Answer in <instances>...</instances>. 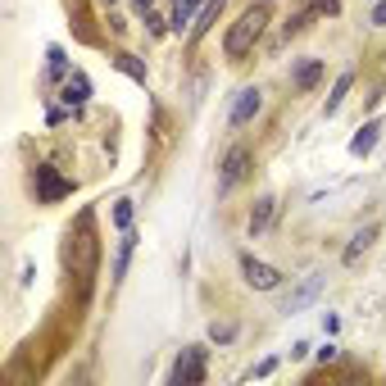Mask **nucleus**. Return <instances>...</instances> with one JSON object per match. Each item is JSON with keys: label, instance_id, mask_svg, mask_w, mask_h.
<instances>
[{"label": "nucleus", "instance_id": "1", "mask_svg": "<svg viewBox=\"0 0 386 386\" xmlns=\"http://www.w3.org/2000/svg\"><path fill=\"white\" fill-rule=\"evenodd\" d=\"M68 264H73V273H78L82 295H86V286H91V278H96V236H91V214H82L78 236L68 241Z\"/></svg>", "mask_w": 386, "mask_h": 386}, {"label": "nucleus", "instance_id": "2", "mask_svg": "<svg viewBox=\"0 0 386 386\" xmlns=\"http://www.w3.org/2000/svg\"><path fill=\"white\" fill-rule=\"evenodd\" d=\"M264 23H268V9H264V5H250V9H245V14L236 19V28L228 32V46H223L228 59H241L245 51H250V46L259 41V32H264Z\"/></svg>", "mask_w": 386, "mask_h": 386}, {"label": "nucleus", "instance_id": "3", "mask_svg": "<svg viewBox=\"0 0 386 386\" xmlns=\"http://www.w3.org/2000/svg\"><path fill=\"white\" fill-rule=\"evenodd\" d=\"M245 173H250V151H245V146H232L228 159H223V173H218V191H232L236 182H245Z\"/></svg>", "mask_w": 386, "mask_h": 386}, {"label": "nucleus", "instance_id": "4", "mask_svg": "<svg viewBox=\"0 0 386 386\" xmlns=\"http://www.w3.org/2000/svg\"><path fill=\"white\" fill-rule=\"evenodd\" d=\"M200 377H205V350H186L178 364H173V372H168L173 386H191V382H200Z\"/></svg>", "mask_w": 386, "mask_h": 386}, {"label": "nucleus", "instance_id": "5", "mask_svg": "<svg viewBox=\"0 0 386 386\" xmlns=\"http://www.w3.org/2000/svg\"><path fill=\"white\" fill-rule=\"evenodd\" d=\"M73 191V182H64V178H59V173L51 168V164H41V168H36V195H41V200L46 205H55V200H64V195Z\"/></svg>", "mask_w": 386, "mask_h": 386}, {"label": "nucleus", "instance_id": "6", "mask_svg": "<svg viewBox=\"0 0 386 386\" xmlns=\"http://www.w3.org/2000/svg\"><path fill=\"white\" fill-rule=\"evenodd\" d=\"M318 291H322V273H309V278H305V282L291 291V300H286V309H282V314H300V309H309Z\"/></svg>", "mask_w": 386, "mask_h": 386}, {"label": "nucleus", "instance_id": "7", "mask_svg": "<svg viewBox=\"0 0 386 386\" xmlns=\"http://www.w3.org/2000/svg\"><path fill=\"white\" fill-rule=\"evenodd\" d=\"M241 273H245V282H250V286H259V291H273V286H278V268L259 264V259H250V255L241 259Z\"/></svg>", "mask_w": 386, "mask_h": 386}, {"label": "nucleus", "instance_id": "8", "mask_svg": "<svg viewBox=\"0 0 386 386\" xmlns=\"http://www.w3.org/2000/svg\"><path fill=\"white\" fill-rule=\"evenodd\" d=\"M259 86H245L241 91V101H236V109H232V128H245V123H250L255 114H259Z\"/></svg>", "mask_w": 386, "mask_h": 386}, {"label": "nucleus", "instance_id": "9", "mask_svg": "<svg viewBox=\"0 0 386 386\" xmlns=\"http://www.w3.org/2000/svg\"><path fill=\"white\" fill-rule=\"evenodd\" d=\"M318 78H322V64H318V59H300V64L291 68V86H295V91H314Z\"/></svg>", "mask_w": 386, "mask_h": 386}, {"label": "nucleus", "instance_id": "10", "mask_svg": "<svg viewBox=\"0 0 386 386\" xmlns=\"http://www.w3.org/2000/svg\"><path fill=\"white\" fill-rule=\"evenodd\" d=\"M273 209H278V200H273V195L255 200V209H250V232H264V228H268V223H273Z\"/></svg>", "mask_w": 386, "mask_h": 386}, {"label": "nucleus", "instance_id": "11", "mask_svg": "<svg viewBox=\"0 0 386 386\" xmlns=\"http://www.w3.org/2000/svg\"><path fill=\"white\" fill-rule=\"evenodd\" d=\"M86 96H91V82H86L82 73H73V78L64 82V105H82Z\"/></svg>", "mask_w": 386, "mask_h": 386}, {"label": "nucleus", "instance_id": "12", "mask_svg": "<svg viewBox=\"0 0 386 386\" xmlns=\"http://www.w3.org/2000/svg\"><path fill=\"white\" fill-rule=\"evenodd\" d=\"M372 236H377V228H372V223H368V228H359V232H355L350 250H345V264H359V255H364L368 245H372Z\"/></svg>", "mask_w": 386, "mask_h": 386}, {"label": "nucleus", "instance_id": "13", "mask_svg": "<svg viewBox=\"0 0 386 386\" xmlns=\"http://www.w3.org/2000/svg\"><path fill=\"white\" fill-rule=\"evenodd\" d=\"M377 123H364V128H359V136H355V141H350V155H368L372 151V146H377Z\"/></svg>", "mask_w": 386, "mask_h": 386}, {"label": "nucleus", "instance_id": "14", "mask_svg": "<svg viewBox=\"0 0 386 386\" xmlns=\"http://www.w3.org/2000/svg\"><path fill=\"white\" fill-rule=\"evenodd\" d=\"M218 9H223V0H205V9H200V19L191 23V36H205L209 32V23L218 19Z\"/></svg>", "mask_w": 386, "mask_h": 386}, {"label": "nucleus", "instance_id": "15", "mask_svg": "<svg viewBox=\"0 0 386 386\" xmlns=\"http://www.w3.org/2000/svg\"><path fill=\"white\" fill-rule=\"evenodd\" d=\"M350 73H341V78H336V86H332V96H327V114H336V109H341V101H345V91H350Z\"/></svg>", "mask_w": 386, "mask_h": 386}, {"label": "nucleus", "instance_id": "16", "mask_svg": "<svg viewBox=\"0 0 386 386\" xmlns=\"http://www.w3.org/2000/svg\"><path fill=\"white\" fill-rule=\"evenodd\" d=\"M128 255H132V232L123 236V245H118V259H114V278H123V268H128Z\"/></svg>", "mask_w": 386, "mask_h": 386}, {"label": "nucleus", "instance_id": "17", "mask_svg": "<svg viewBox=\"0 0 386 386\" xmlns=\"http://www.w3.org/2000/svg\"><path fill=\"white\" fill-rule=\"evenodd\" d=\"M118 68H123V73H132V78H136V82H146V68H141V64H136V59H132V55H118Z\"/></svg>", "mask_w": 386, "mask_h": 386}, {"label": "nucleus", "instance_id": "18", "mask_svg": "<svg viewBox=\"0 0 386 386\" xmlns=\"http://www.w3.org/2000/svg\"><path fill=\"white\" fill-rule=\"evenodd\" d=\"M114 223H118L123 232L132 228V205H128V200H118V205H114Z\"/></svg>", "mask_w": 386, "mask_h": 386}, {"label": "nucleus", "instance_id": "19", "mask_svg": "<svg viewBox=\"0 0 386 386\" xmlns=\"http://www.w3.org/2000/svg\"><path fill=\"white\" fill-rule=\"evenodd\" d=\"M191 9H195V0H178V14H173V28L182 32V23L191 19Z\"/></svg>", "mask_w": 386, "mask_h": 386}, {"label": "nucleus", "instance_id": "20", "mask_svg": "<svg viewBox=\"0 0 386 386\" xmlns=\"http://www.w3.org/2000/svg\"><path fill=\"white\" fill-rule=\"evenodd\" d=\"M209 336H214V341H232L236 327H232V322H214V327H209Z\"/></svg>", "mask_w": 386, "mask_h": 386}, {"label": "nucleus", "instance_id": "21", "mask_svg": "<svg viewBox=\"0 0 386 386\" xmlns=\"http://www.w3.org/2000/svg\"><path fill=\"white\" fill-rule=\"evenodd\" d=\"M59 73H64V51L55 46V51H51V78H59Z\"/></svg>", "mask_w": 386, "mask_h": 386}, {"label": "nucleus", "instance_id": "22", "mask_svg": "<svg viewBox=\"0 0 386 386\" xmlns=\"http://www.w3.org/2000/svg\"><path fill=\"white\" fill-rule=\"evenodd\" d=\"M372 23H386V0H382L377 9H372Z\"/></svg>", "mask_w": 386, "mask_h": 386}, {"label": "nucleus", "instance_id": "23", "mask_svg": "<svg viewBox=\"0 0 386 386\" xmlns=\"http://www.w3.org/2000/svg\"><path fill=\"white\" fill-rule=\"evenodd\" d=\"M314 9H327V14H332V9H336V0H314Z\"/></svg>", "mask_w": 386, "mask_h": 386}]
</instances>
